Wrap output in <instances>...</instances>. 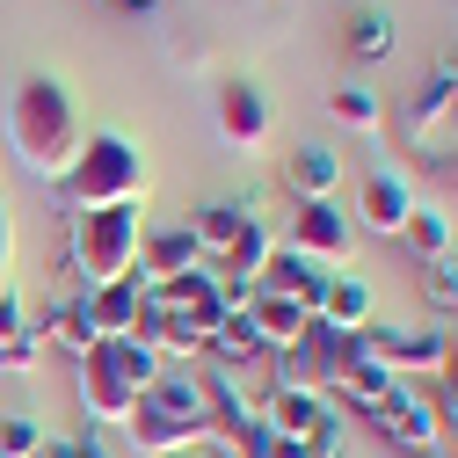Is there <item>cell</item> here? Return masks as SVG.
Here are the masks:
<instances>
[{"label":"cell","mask_w":458,"mask_h":458,"mask_svg":"<svg viewBox=\"0 0 458 458\" xmlns=\"http://www.w3.org/2000/svg\"><path fill=\"white\" fill-rule=\"evenodd\" d=\"M342 350H350V335L327 327V320L313 313V327H306L292 350L276 357V386H313V393H335V378H342Z\"/></svg>","instance_id":"9c48e42d"},{"label":"cell","mask_w":458,"mask_h":458,"mask_svg":"<svg viewBox=\"0 0 458 458\" xmlns=\"http://www.w3.org/2000/svg\"><path fill=\"white\" fill-rule=\"evenodd\" d=\"M44 458H102L95 437H44Z\"/></svg>","instance_id":"f546056e"},{"label":"cell","mask_w":458,"mask_h":458,"mask_svg":"<svg viewBox=\"0 0 458 458\" xmlns=\"http://www.w3.org/2000/svg\"><path fill=\"white\" fill-rule=\"evenodd\" d=\"M44 451V422L37 415H8L0 422V458H37Z\"/></svg>","instance_id":"f1b7e54d"},{"label":"cell","mask_w":458,"mask_h":458,"mask_svg":"<svg viewBox=\"0 0 458 458\" xmlns=\"http://www.w3.org/2000/svg\"><path fill=\"white\" fill-rule=\"evenodd\" d=\"M262 292H276V299H292V306H306V313H320V299H327V284H335V269L327 262H313V255H299V248H276L269 262H262Z\"/></svg>","instance_id":"5bb4252c"},{"label":"cell","mask_w":458,"mask_h":458,"mask_svg":"<svg viewBox=\"0 0 458 458\" xmlns=\"http://www.w3.org/2000/svg\"><path fill=\"white\" fill-rule=\"evenodd\" d=\"M211 117H218V139L233 146V153H255V146L269 139V95H262L248 73H233V81H218Z\"/></svg>","instance_id":"30bf717a"},{"label":"cell","mask_w":458,"mask_h":458,"mask_svg":"<svg viewBox=\"0 0 458 458\" xmlns=\"http://www.w3.org/2000/svg\"><path fill=\"white\" fill-rule=\"evenodd\" d=\"M248 327H255V342H262V357H284L292 342L313 327V313L306 306H292V299H276V292H262L255 284V299H248Z\"/></svg>","instance_id":"2e32d148"},{"label":"cell","mask_w":458,"mask_h":458,"mask_svg":"<svg viewBox=\"0 0 458 458\" xmlns=\"http://www.w3.org/2000/svg\"><path fill=\"white\" fill-rule=\"evenodd\" d=\"M320 320L342 327V335L364 327V320H371V284H364V276H335V284H327V299H320Z\"/></svg>","instance_id":"cb8c5ba5"},{"label":"cell","mask_w":458,"mask_h":458,"mask_svg":"<svg viewBox=\"0 0 458 458\" xmlns=\"http://www.w3.org/2000/svg\"><path fill=\"white\" fill-rule=\"evenodd\" d=\"M8 139L22 153V167L37 182H66L73 160H81V102L66 95L59 73H30L15 95H8Z\"/></svg>","instance_id":"6da1fadb"},{"label":"cell","mask_w":458,"mask_h":458,"mask_svg":"<svg viewBox=\"0 0 458 458\" xmlns=\"http://www.w3.org/2000/svg\"><path fill=\"white\" fill-rule=\"evenodd\" d=\"M8 269H15V211L0 204V276H8Z\"/></svg>","instance_id":"4dcf8cb0"},{"label":"cell","mask_w":458,"mask_h":458,"mask_svg":"<svg viewBox=\"0 0 458 458\" xmlns=\"http://www.w3.org/2000/svg\"><path fill=\"white\" fill-rule=\"evenodd\" d=\"M139 248H146V225H139V204H102V211H73L66 225V269L102 292L139 269Z\"/></svg>","instance_id":"5b68a950"},{"label":"cell","mask_w":458,"mask_h":458,"mask_svg":"<svg viewBox=\"0 0 458 458\" xmlns=\"http://www.w3.org/2000/svg\"><path fill=\"white\" fill-rule=\"evenodd\" d=\"M415 204L422 197H415V182L400 175V167H371L364 190H357V233H400Z\"/></svg>","instance_id":"4fadbf2b"},{"label":"cell","mask_w":458,"mask_h":458,"mask_svg":"<svg viewBox=\"0 0 458 458\" xmlns=\"http://www.w3.org/2000/svg\"><path fill=\"white\" fill-rule=\"evenodd\" d=\"M437 117H458V81H444V73H437V81H422V95L408 102V131L422 139Z\"/></svg>","instance_id":"4316f807"},{"label":"cell","mask_w":458,"mask_h":458,"mask_svg":"<svg viewBox=\"0 0 458 458\" xmlns=\"http://www.w3.org/2000/svg\"><path fill=\"white\" fill-rule=\"evenodd\" d=\"M190 269H204V248H197L190 225H160V233H146V248H139V276H146V284L190 276Z\"/></svg>","instance_id":"e0dca14e"},{"label":"cell","mask_w":458,"mask_h":458,"mask_svg":"<svg viewBox=\"0 0 458 458\" xmlns=\"http://www.w3.org/2000/svg\"><path fill=\"white\" fill-rule=\"evenodd\" d=\"M400 386V371L371 350V327H350V350H342V378H335V400L342 408H357V415H371L378 400Z\"/></svg>","instance_id":"8fae6325"},{"label":"cell","mask_w":458,"mask_h":458,"mask_svg":"<svg viewBox=\"0 0 458 458\" xmlns=\"http://www.w3.org/2000/svg\"><path fill=\"white\" fill-rule=\"evenodd\" d=\"M146 182H153V167L124 131H88L73 175H66V197H73V211H102V204H139Z\"/></svg>","instance_id":"8992f818"},{"label":"cell","mask_w":458,"mask_h":458,"mask_svg":"<svg viewBox=\"0 0 458 458\" xmlns=\"http://www.w3.org/2000/svg\"><path fill=\"white\" fill-rule=\"evenodd\" d=\"M37 335H44V350H66V357L95 350L102 327H95V306H88V284H81V292H59V299H51V306L37 313Z\"/></svg>","instance_id":"9a60e30c"},{"label":"cell","mask_w":458,"mask_h":458,"mask_svg":"<svg viewBox=\"0 0 458 458\" xmlns=\"http://www.w3.org/2000/svg\"><path fill=\"white\" fill-rule=\"evenodd\" d=\"M255 218H262V211H255L248 197H211V204L197 211V225H190V233H197V248H204V262H218V255L233 248Z\"/></svg>","instance_id":"ac0fdd59"},{"label":"cell","mask_w":458,"mask_h":458,"mask_svg":"<svg viewBox=\"0 0 458 458\" xmlns=\"http://www.w3.org/2000/svg\"><path fill=\"white\" fill-rule=\"evenodd\" d=\"M109 8H124V15H146V8H160V0H109Z\"/></svg>","instance_id":"836d02e7"},{"label":"cell","mask_w":458,"mask_h":458,"mask_svg":"<svg viewBox=\"0 0 458 458\" xmlns=\"http://www.w3.org/2000/svg\"><path fill=\"white\" fill-rule=\"evenodd\" d=\"M44 357V335H37V313L0 284V371H30Z\"/></svg>","instance_id":"ffe728a7"},{"label":"cell","mask_w":458,"mask_h":458,"mask_svg":"<svg viewBox=\"0 0 458 458\" xmlns=\"http://www.w3.org/2000/svg\"><path fill=\"white\" fill-rule=\"evenodd\" d=\"M444 81H458V44H451V51H444Z\"/></svg>","instance_id":"e575fe53"},{"label":"cell","mask_w":458,"mask_h":458,"mask_svg":"<svg viewBox=\"0 0 458 458\" xmlns=\"http://www.w3.org/2000/svg\"><path fill=\"white\" fill-rule=\"evenodd\" d=\"M37 458H44V451H37Z\"/></svg>","instance_id":"d590c367"},{"label":"cell","mask_w":458,"mask_h":458,"mask_svg":"<svg viewBox=\"0 0 458 458\" xmlns=\"http://www.w3.org/2000/svg\"><path fill=\"white\" fill-rule=\"evenodd\" d=\"M437 269H444V276H451V292H458V241H451V255H444V262H437Z\"/></svg>","instance_id":"d6a6232c"},{"label":"cell","mask_w":458,"mask_h":458,"mask_svg":"<svg viewBox=\"0 0 458 458\" xmlns=\"http://www.w3.org/2000/svg\"><path fill=\"white\" fill-rule=\"evenodd\" d=\"M160 458H218L211 444H182V451H160Z\"/></svg>","instance_id":"1f68e13d"},{"label":"cell","mask_w":458,"mask_h":458,"mask_svg":"<svg viewBox=\"0 0 458 458\" xmlns=\"http://www.w3.org/2000/svg\"><path fill=\"white\" fill-rule=\"evenodd\" d=\"M269 255H276V233H269V225H262V218H255V225H248V233H241L233 248H225V255H218V276H241V284H255Z\"/></svg>","instance_id":"d4e9b609"},{"label":"cell","mask_w":458,"mask_h":458,"mask_svg":"<svg viewBox=\"0 0 458 458\" xmlns=\"http://www.w3.org/2000/svg\"><path fill=\"white\" fill-rule=\"evenodd\" d=\"M88 306H95V327L102 335H131L139 327V306H146V276L131 269L117 284H102V292H88Z\"/></svg>","instance_id":"44dd1931"},{"label":"cell","mask_w":458,"mask_h":458,"mask_svg":"<svg viewBox=\"0 0 458 458\" xmlns=\"http://www.w3.org/2000/svg\"><path fill=\"white\" fill-rule=\"evenodd\" d=\"M73 371H81V408H88V422H95V429H124L131 408H139V393H146L167 364H160L153 342H139V335H102L95 350L73 357Z\"/></svg>","instance_id":"3957f363"},{"label":"cell","mask_w":458,"mask_h":458,"mask_svg":"<svg viewBox=\"0 0 458 458\" xmlns=\"http://www.w3.org/2000/svg\"><path fill=\"white\" fill-rule=\"evenodd\" d=\"M393 451H408V458H429V451H444V422H437V408H429V386L422 378H400L378 408L364 415Z\"/></svg>","instance_id":"52a82bcc"},{"label":"cell","mask_w":458,"mask_h":458,"mask_svg":"<svg viewBox=\"0 0 458 458\" xmlns=\"http://www.w3.org/2000/svg\"><path fill=\"white\" fill-rule=\"evenodd\" d=\"M342 51H350L357 66L393 59V15H386V8H357L350 22H342Z\"/></svg>","instance_id":"7402d4cb"},{"label":"cell","mask_w":458,"mask_h":458,"mask_svg":"<svg viewBox=\"0 0 458 458\" xmlns=\"http://www.w3.org/2000/svg\"><path fill=\"white\" fill-rule=\"evenodd\" d=\"M218 458H306V444H292V437H276V429H241V437H218L211 444Z\"/></svg>","instance_id":"484cf974"},{"label":"cell","mask_w":458,"mask_h":458,"mask_svg":"<svg viewBox=\"0 0 458 458\" xmlns=\"http://www.w3.org/2000/svg\"><path fill=\"white\" fill-rule=\"evenodd\" d=\"M327 109H335V117L350 124V131H378V117H386V109H378V95H371L364 81H342V88L327 95Z\"/></svg>","instance_id":"83f0119b"},{"label":"cell","mask_w":458,"mask_h":458,"mask_svg":"<svg viewBox=\"0 0 458 458\" xmlns=\"http://www.w3.org/2000/svg\"><path fill=\"white\" fill-rule=\"evenodd\" d=\"M124 437H131L139 458L182 451V444H211V393H204V371H160V378L139 393Z\"/></svg>","instance_id":"277c9868"},{"label":"cell","mask_w":458,"mask_h":458,"mask_svg":"<svg viewBox=\"0 0 458 458\" xmlns=\"http://www.w3.org/2000/svg\"><path fill=\"white\" fill-rule=\"evenodd\" d=\"M225 320V299H218V269H190V276H167V284H146V306H139V342H153L160 364L167 357H204L211 327Z\"/></svg>","instance_id":"7a4b0ae2"},{"label":"cell","mask_w":458,"mask_h":458,"mask_svg":"<svg viewBox=\"0 0 458 458\" xmlns=\"http://www.w3.org/2000/svg\"><path fill=\"white\" fill-rule=\"evenodd\" d=\"M400 241L422 255V269H429V262H444V255H451V241H458V233H451V211H444V204H415V211H408V225H400Z\"/></svg>","instance_id":"603a6c76"},{"label":"cell","mask_w":458,"mask_h":458,"mask_svg":"<svg viewBox=\"0 0 458 458\" xmlns=\"http://www.w3.org/2000/svg\"><path fill=\"white\" fill-rule=\"evenodd\" d=\"M371 350H378L400 378H429V371L451 357V327H437V320H415V327H371Z\"/></svg>","instance_id":"7c38bea8"},{"label":"cell","mask_w":458,"mask_h":458,"mask_svg":"<svg viewBox=\"0 0 458 458\" xmlns=\"http://www.w3.org/2000/svg\"><path fill=\"white\" fill-rule=\"evenodd\" d=\"M284 248H299L313 262H350L357 255V218L342 211L335 197H313V204H292V225H284Z\"/></svg>","instance_id":"ba28073f"},{"label":"cell","mask_w":458,"mask_h":458,"mask_svg":"<svg viewBox=\"0 0 458 458\" xmlns=\"http://www.w3.org/2000/svg\"><path fill=\"white\" fill-rule=\"evenodd\" d=\"M284 190H292L299 204H313V197H335V190H342V153L306 139L292 160H284Z\"/></svg>","instance_id":"d6986e66"}]
</instances>
